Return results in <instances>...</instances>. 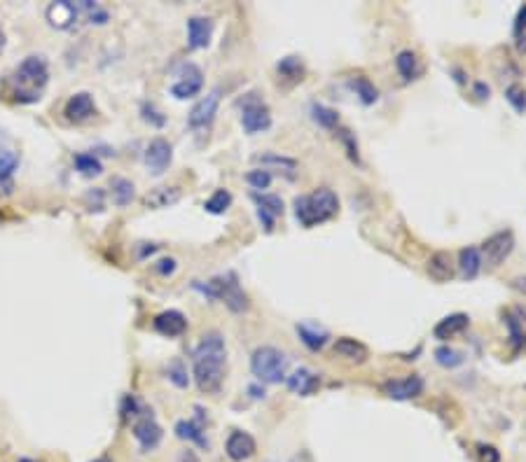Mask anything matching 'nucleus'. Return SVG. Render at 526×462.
<instances>
[{
  "mask_svg": "<svg viewBox=\"0 0 526 462\" xmlns=\"http://www.w3.org/2000/svg\"><path fill=\"white\" fill-rule=\"evenodd\" d=\"M426 271L433 280L437 283H447V280L454 278V262H451L449 252H435L430 254L428 264H426Z\"/></svg>",
  "mask_w": 526,
  "mask_h": 462,
  "instance_id": "nucleus-22",
  "label": "nucleus"
},
{
  "mask_svg": "<svg viewBox=\"0 0 526 462\" xmlns=\"http://www.w3.org/2000/svg\"><path fill=\"white\" fill-rule=\"evenodd\" d=\"M89 19H91V22H96V24H105V22H108V12L94 8V12L89 15Z\"/></svg>",
  "mask_w": 526,
  "mask_h": 462,
  "instance_id": "nucleus-46",
  "label": "nucleus"
},
{
  "mask_svg": "<svg viewBox=\"0 0 526 462\" xmlns=\"http://www.w3.org/2000/svg\"><path fill=\"white\" fill-rule=\"evenodd\" d=\"M339 138H342V143H344V147H346V152H349V157H351V162H361V157H358V143L354 140V136H351V131H339Z\"/></svg>",
  "mask_w": 526,
  "mask_h": 462,
  "instance_id": "nucleus-42",
  "label": "nucleus"
},
{
  "mask_svg": "<svg viewBox=\"0 0 526 462\" xmlns=\"http://www.w3.org/2000/svg\"><path fill=\"white\" fill-rule=\"evenodd\" d=\"M178 269V262L173 257H164V259H159V262L155 264V271L157 273H162V276H171L173 271Z\"/></svg>",
  "mask_w": 526,
  "mask_h": 462,
  "instance_id": "nucleus-43",
  "label": "nucleus"
},
{
  "mask_svg": "<svg viewBox=\"0 0 526 462\" xmlns=\"http://www.w3.org/2000/svg\"><path fill=\"white\" fill-rule=\"evenodd\" d=\"M468 316L465 313H454V316H447L442 318L440 323L435 325V330H433V334H435V339L440 341H447L451 337H456V334H461L465 327H468Z\"/></svg>",
  "mask_w": 526,
  "mask_h": 462,
  "instance_id": "nucleus-25",
  "label": "nucleus"
},
{
  "mask_svg": "<svg viewBox=\"0 0 526 462\" xmlns=\"http://www.w3.org/2000/svg\"><path fill=\"white\" fill-rule=\"evenodd\" d=\"M285 380H288L290 390L297 392L299 397H309V394H314L318 390V385H321V378H318L314 371L304 369V367H299V369L292 374V376L285 378Z\"/></svg>",
  "mask_w": 526,
  "mask_h": 462,
  "instance_id": "nucleus-21",
  "label": "nucleus"
},
{
  "mask_svg": "<svg viewBox=\"0 0 526 462\" xmlns=\"http://www.w3.org/2000/svg\"><path fill=\"white\" fill-rule=\"evenodd\" d=\"M134 437H136V441L141 444V448L145 453L148 451H155V448L159 446V441H162V437H164V432H162V427L157 425V420L152 418V416H143L141 420H136L134 423Z\"/></svg>",
  "mask_w": 526,
  "mask_h": 462,
  "instance_id": "nucleus-16",
  "label": "nucleus"
},
{
  "mask_svg": "<svg viewBox=\"0 0 526 462\" xmlns=\"http://www.w3.org/2000/svg\"><path fill=\"white\" fill-rule=\"evenodd\" d=\"M211 36H213V22L209 17H190L188 19L190 49H204V47H209Z\"/></svg>",
  "mask_w": 526,
  "mask_h": 462,
  "instance_id": "nucleus-18",
  "label": "nucleus"
},
{
  "mask_svg": "<svg viewBox=\"0 0 526 462\" xmlns=\"http://www.w3.org/2000/svg\"><path fill=\"white\" fill-rule=\"evenodd\" d=\"M295 217L302 226H316L332 220L339 213V199L337 194L328 187H318L314 194L295 199Z\"/></svg>",
  "mask_w": 526,
  "mask_h": 462,
  "instance_id": "nucleus-2",
  "label": "nucleus"
},
{
  "mask_svg": "<svg viewBox=\"0 0 526 462\" xmlns=\"http://www.w3.org/2000/svg\"><path fill=\"white\" fill-rule=\"evenodd\" d=\"M176 434H178V439L195 441L197 446L209 448V439L204 437V423H195V420H178Z\"/></svg>",
  "mask_w": 526,
  "mask_h": 462,
  "instance_id": "nucleus-27",
  "label": "nucleus"
},
{
  "mask_svg": "<svg viewBox=\"0 0 526 462\" xmlns=\"http://www.w3.org/2000/svg\"><path fill=\"white\" fill-rule=\"evenodd\" d=\"M94 462H110V460H105V458H101V460H94Z\"/></svg>",
  "mask_w": 526,
  "mask_h": 462,
  "instance_id": "nucleus-51",
  "label": "nucleus"
},
{
  "mask_svg": "<svg viewBox=\"0 0 526 462\" xmlns=\"http://www.w3.org/2000/svg\"><path fill=\"white\" fill-rule=\"evenodd\" d=\"M515 250V233L512 231H498L494 236H489L482 243V252L484 259H487L489 266H501L505 259L510 257V252Z\"/></svg>",
  "mask_w": 526,
  "mask_h": 462,
  "instance_id": "nucleus-9",
  "label": "nucleus"
},
{
  "mask_svg": "<svg viewBox=\"0 0 526 462\" xmlns=\"http://www.w3.org/2000/svg\"><path fill=\"white\" fill-rule=\"evenodd\" d=\"M435 360H437V364L444 367V369H456L458 364H463V355L458 351H454V348H449V346L437 348Z\"/></svg>",
  "mask_w": 526,
  "mask_h": 462,
  "instance_id": "nucleus-35",
  "label": "nucleus"
},
{
  "mask_svg": "<svg viewBox=\"0 0 526 462\" xmlns=\"http://www.w3.org/2000/svg\"><path fill=\"white\" fill-rule=\"evenodd\" d=\"M295 330H297V337L302 339V344L309 348V351H321V348L328 344V332L314 323H299Z\"/></svg>",
  "mask_w": 526,
  "mask_h": 462,
  "instance_id": "nucleus-26",
  "label": "nucleus"
},
{
  "mask_svg": "<svg viewBox=\"0 0 526 462\" xmlns=\"http://www.w3.org/2000/svg\"><path fill=\"white\" fill-rule=\"evenodd\" d=\"M384 392H386V397L398 399V401L414 399V397H419V394L423 392V378L416 376V374H412V376H405V378L386 380V383H384Z\"/></svg>",
  "mask_w": 526,
  "mask_h": 462,
  "instance_id": "nucleus-11",
  "label": "nucleus"
},
{
  "mask_svg": "<svg viewBox=\"0 0 526 462\" xmlns=\"http://www.w3.org/2000/svg\"><path fill=\"white\" fill-rule=\"evenodd\" d=\"M288 357L274 346H260L250 355V371L260 383H281L285 380Z\"/></svg>",
  "mask_w": 526,
  "mask_h": 462,
  "instance_id": "nucleus-5",
  "label": "nucleus"
},
{
  "mask_svg": "<svg viewBox=\"0 0 526 462\" xmlns=\"http://www.w3.org/2000/svg\"><path fill=\"white\" fill-rule=\"evenodd\" d=\"M50 79V66L45 56H26L22 66L17 68V89L15 100L17 103H36L40 100V91L45 89Z\"/></svg>",
  "mask_w": 526,
  "mask_h": 462,
  "instance_id": "nucleus-3",
  "label": "nucleus"
},
{
  "mask_svg": "<svg viewBox=\"0 0 526 462\" xmlns=\"http://www.w3.org/2000/svg\"><path fill=\"white\" fill-rule=\"evenodd\" d=\"M152 327H155L157 334H162L166 339H176L183 337L185 330H188V318L183 316L181 311H162L159 316H155L152 320Z\"/></svg>",
  "mask_w": 526,
  "mask_h": 462,
  "instance_id": "nucleus-14",
  "label": "nucleus"
},
{
  "mask_svg": "<svg viewBox=\"0 0 526 462\" xmlns=\"http://www.w3.org/2000/svg\"><path fill=\"white\" fill-rule=\"evenodd\" d=\"M141 112H143L145 122H150L152 126H164L166 124V117L162 115V112H157V108L152 103H143L141 105Z\"/></svg>",
  "mask_w": 526,
  "mask_h": 462,
  "instance_id": "nucleus-41",
  "label": "nucleus"
},
{
  "mask_svg": "<svg viewBox=\"0 0 526 462\" xmlns=\"http://www.w3.org/2000/svg\"><path fill=\"white\" fill-rule=\"evenodd\" d=\"M482 271V254H479L477 247H463L458 252V273H461L463 280H472L479 276Z\"/></svg>",
  "mask_w": 526,
  "mask_h": 462,
  "instance_id": "nucleus-24",
  "label": "nucleus"
},
{
  "mask_svg": "<svg viewBox=\"0 0 526 462\" xmlns=\"http://www.w3.org/2000/svg\"><path fill=\"white\" fill-rule=\"evenodd\" d=\"M192 371L197 387L206 394L220 392L227 374V346L220 332H206L192 355Z\"/></svg>",
  "mask_w": 526,
  "mask_h": 462,
  "instance_id": "nucleus-1",
  "label": "nucleus"
},
{
  "mask_svg": "<svg viewBox=\"0 0 526 462\" xmlns=\"http://www.w3.org/2000/svg\"><path fill=\"white\" fill-rule=\"evenodd\" d=\"M241 126L246 133H260L271 126V112L264 100L257 98V93H248L241 103Z\"/></svg>",
  "mask_w": 526,
  "mask_h": 462,
  "instance_id": "nucleus-6",
  "label": "nucleus"
},
{
  "mask_svg": "<svg viewBox=\"0 0 526 462\" xmlns=\"http://www.w3.org/2000/svg\"><path fill=\"white\" fill-rule=\"evenodd\" d=\"M110 190H112V201H115L117 206H129L131 199H134V183L126 178H112L110 183Z\"/></svg>",
  "mask_w": 526,
  "mask_h": 462,
  "instance_id": "nucleus-31",
  "label": "nucleus"
},
{
  "mask_svg": "<svg viewBox=\"0 0 526 462\" xmlns=\"http://www.w3.org/2000/svg\"><path fill=\"white\" fill-rule=\"evenodd\" d=\"M195 290H199L204 297H209V299L223 301V304L227 306L232 313H246L250 308L248 294L241 290L239 278L234 276V273H223V276H216V278L206 280V285L197 280Z\"/></svg>",
  "mask_w": 526,
  "mask_h": 462,
  "instance_id": "nucleus-4",
  "label": "nucleus"
},
{
  "mask_svg": "<svg viewBox=\"0 0 526 462\" xmlns=\"http://www.w3.org/2000/svg\"><path fill=\"white\" fill-rule=\"evenodd\" d=\"M202 86H204L202 68L195 63H183L181 75H178L176 82L171 84V93L178 100H188V98H195L197 93L202 91Z\"/></svg>",
  "mask_w": 526,
  "mask_h": 462,
  "instance_id": "nucleus-8",
  "label": "nucleus"
},
{
  "mask_svg": "<svg viewBox=\"0 0 526 462\" xmlns=\"http://www.w3.org/2000/svg\"><path fill=\"white\" fill-rule=\"evenodd\" d=\"M230 206H232V194L227 190H218L211 199H206L204 208L206 213H211V215H223Z\"/></svg>",
  "mask_w": 526,
  "mask_h": 462,
  "instance_id": "nucleus-34",
  "label": "nucleus"
},
{
  "mask_svg": "<svg viewBox=\"0 0 526 462\" xmlns=\"http://www.w3.org/2000/svg\"><path fill=\"white\" fill-rule=\"evenodd\" d=\"M220 98H223V89L220 86H216V89H211L206 96H202L195 103V108L190 110V117H188V124L190 129H209L213 124V119L218 115V108H220Z\"/></svg>",
  "mask_w": 526,
  "mask_h": 462,
  "instance_id": "nucleus-7",
  "label": "nucleus"
},
{
  "mask_svg": "<svg viewBox=\"0 0 526 462\" xmlns=\"http://www.w3.org/2000/svg\"><path fill=\"white\" fill-rule=\"evenodd\" d=\"M22 164V157L15 150H0V197L15 194V171Z\"/></svg>",
  "mask_w": 526,
  "mask_h": 462,
  "instance_id": "nucleus-17",
  "label": "nucleus"
},
{
  "mask_svg": "<svg viewBox=\"0 0 526 462\" xmlns=\"http://www.w3.org/2000/svg\"><path fill=\"white\" fill-rule=\"evenodd\" d=\"M166 378H169L176 387H181V390H185V387L190 385L188 367H185L181 357H173L169 362V367H166Z\"/></svg>",
  "mask_w": 526,
  "mask_h": 462,
  "instance_id": "nucleus-32",
  "label": "nucleus"
},
{
  "mask_svg": "<svg viewBox=\"0 0 526 462\" xmlns=\"http://www.w3.org/2000/svg\"><path fill=\"white\" fill-rule=\"evenodd\" d=\"M260 164L278 166V169H285L288 173H292V171L297 169V162H295V159H290V157H278V154H262V157H260Z\"/></svg>",
  "mask_w": 526,
  "mask_h": 462,
  "instance_id": "nucleus-39",
  "label": "nucleus"
},
{
  "mask_svg": "<svg viewBox=\"0 0 526 462\" xmlns=\"http://www.w3.org/2000/svg\"><path fill=\"white\" fill-rule=\"evenodd\" d=\"M63 115L75 124L87 122V119L94 117L96 115V103H94V98H91V93H87V91L73 93V96L66 100Z\"/></svg>",
  "mask_w": 526,
  "mask_h": 462,
  "instance_id": "nucleus-12",
  "label": "nucleus"
},
{
  "mask_svg": "<svg viewBox=\"0 0 526 462\" xmlns=\"http://www.w3.org/2000/svg\"><path fill=\"white\" fill-rule=\"evenodd\" d=\"M396 68L398 72L403 75V79H407V82H412V79L419 77V72H421V66H419V59L412 49H403L400 54L396 56Z\"/></svg>",
  "mask_w": 526,
  "mask_h": 462,
  "instance_id": "nucleus-28",
  "label": "nucleus"
},
{
  "mask_svg": "<svg viewBox=\"0 0 526 462\" xmlns=\"http://www.w3.org/2000/svg\"><path fill=\"white\" fill-rule=\"evenodd\" d=\"M73 164H75L80 176H84V178H94V176H101L103 173V164L98 162V157H94V154H87V152L75 154Z\"/></svg>",
  "mask_w": 526,
  "mask_h": 462,
  "instance_id": "nucleus-30",
  "label": "nucleus"
},
{
  "mask_svg": "<svg viewBox=\"0 0 526 462\" xmlns=\"http://www.w3.org/2000/svg\"><path fill=\"white\" fill-rule=\"evenodd\" d=\"M335 353L339 355V357L349 360V362H358V364H363L365 360L370 357L368 346L361 344V341H356V339H351V337L337 339L335 341Z\"/></svg>",
  "mask_w": 526,
  "mask_h": 462,
  "instance_id": "nucleus-23",
  "label": "nucleus"
},
{
  "mask_svg": "<svg viewBox=\"0 0 526 462\" xmlns=\"http://www.w3.org/2000/svg\"><path fill=\"white\" fill-rule=\"evenodd\" d=\"M246 180H248V185L255 187V190H267V187L271 185V173L262 171V169H255V171H250L248 176H246Z\"/></svg>",
  "mask_w": 526,
  "mask_h": 462,
  "instance_id": "nucleus-40",
  "label": "nucleus"
},
{
  "mask_svg": "<svg viewBox=\"0 0 526 462\" xmlns=\"http://www.w3.org/2000/svg\"><path fill=\"white\" fill-rule=\"evenodd\" d=\"M475 91H477L479 98H489V86H487V84L477 82V84H475Z\"/></svg>",
  "mask_w": 526,
  "mask_h": 462,
  "instance_id": "nucleus-47",
  "label": "nucleus"
},
{
  "mask_svg": "<svg viewBox=\"0 0 526 462\" xmlns=\"http://www.w3.org/2000/svg\"><path fill=\"white\" fill-rule=\"evenodd\" d=\"M522 29H526V5L522 10H519V15H517V24H515V33L517 36H522Z\"/></svg>",
  "mask_w": 526,
  "mask_h": 462,
  "instance_id": "nucleus-45",
  "label": "nucleus"
},
{
  "mask_svg": "<svg viewBox=\"0 0 526 462\" xmlns=\"http://www.w3.org/2000/svg\"><path fill=\"white\" fill-rule=\"evenodd\" d=\"M505 98H508V103L517 112H524L526 110V91H524L522 84H510L508 89H505Z\"/></svg>",
  "mask_w": 526,
  "mask_h": 462,
  "instance_id": "nucleus-38",
  "label": "nucleus"
},
{
  "mask_svg": "<svg viewBox=\"0 0 526 462\" xmlns=\"http://www.w3.org/2000/svg\"><path fill=\"white\" fill-rule=\"evenodd\" d=\"M178 201H181V190H178V187L162 185V187H155L152 192L145 194L143 206L145 208L159 210V208H169V206L178 203Z\"/></svg>",
  "mask_w": 526,
  "mask_h": 462,
  "instance_id": "nucleus-20",
  "label": "nucleus"
},
{
  "mask_svg": "<svg viewBox=\"0 0 526 462\" xmlns=\"http://www.w3.org/2000/svg\"><path fill=\"white\" fill-rule=\"evenodd\" d=\"M479 455H482L484 462H498V460H501V455H498V451L494 446H479Z\"/></svg>",
  "mask_w": 526,
  "mask_h": 462,
  "instance_id": "nucleus-44",
  "label": "nucleus"
},
{
  "mask_svg": "<svg viewBox=\"0 0 526 462\" xmlns=\"http://www.w3.org/2000/svg\"><path fill=\"white\" fill-rule=\"evenodd\" d=\"M351 86H354V91L358 93V96H361V100H363L365 105H372L379 98L377 86L372 84L368 77H356L354 82H351Z\"/></svg>",
  "mask_w": 526,
  "mask_h": 462,
  "instance_id": "nucleus-36",
  "label": "nucleus"
},
{
  "mask_svg": "<svg viewBox=\"0 0 526 462\" xmlns=\"http://www.w3.org/2000/svg\"><path fill=\"white\" fill-rule=\"evenodd\" d=\"M257 446H255V439L250 437L248 432H241V430H234L227 437V444H225V453H227V458L232 462H246L250 460L253 455H255Z\"/></svg>",
  "mask_w": 526,
  "mask_h": 462,
  "instance_id": "nucleus-13",
  "label": "nucleus"
},
{
  "mask_svg": "<svg viewBox=\"0 0 526 462\" xmlns=\"http://www.w3.org/2000/svg\"><path fill=\"white\" fill-rule=\"evenodd\" d=\"M178 462H199V460H197L195 451H183V455L178 458Z\"/></svg>",
  "mask_w": 526,
  "mask_h": 462,
  "instance_id": "nucleus-48",
  "label": "nucleus"
},
{
  "mask_svg": "<svg viewBox=\"0 0 526 462\" xmlns=\"http://www.w3.org/2000/svg\"><path fill=\"white\" fill-rule=\"evenodd\" d=\"M171 159H173V150L166 138H152L148 147H145V166H148L152 176L166 173V169L171 166Z\"/></svg>",
  "mask_w": 526,
  "mask_h": 462,
  "instance_id": "nucleus-10",
  "label": "nucleus"
},
{
  "mask_svg": "<svg viewBox=\"0 0 526 462\" xmlns=\"http://www.w3.org/2000/svg\"><path fill=\"white\" fill-rule=\"evenodd\" d=\"M311 119L323 126V129H335L339 124V115L337 110L328 108V105H321V103H311Z\"/></svg>",
  "mask_w": 526,
  "mask_h": 462,
  "instance_id": "nucleus-33",
  "label": "nucleus"
},
{
  "mask_svg": "<svg viewBox=\"0 0 526 462\" xmlns=\"http://www.w3.org/2000/svg\"><path fill=\"white\" fill-rule=\"evenodd\" d=\"M253 201L257 203V210L260 213H267V215H271L274 220L278 215H283V199L276 197V194H260V192H255V194H253Z\"/></svg>",
  "mask_w": 526,
  "mask_h": 462,
  "instance_id": "nucleus-29",
  "label": "nucleus"
},
{
  "mask_svg": "<svg viewBox=\"0 0 526 462\" xmlns=\"http://www.w3.org/2000/svg\"><path fill=\"white\" fill-rule=\"evenodd\" d=\"M19 462H36V460H31V458H22V460H19Z\"/></svg>",
  "mask_w": 526,
  "mask_h": 462,
  "instance_id": "nucleus-50",
  "label": "nucleus"
},
{
  "mask_svg": "<svg viewBox=\"0 0 526 462\" xmlns=\"http://www.w3.org/2000/svg\"><path fill=\"white\" fill-rule=\"evenodd\" d=\"M505 325H508L512 348L519 351V348L526 344V306H517V308H512V311H508Z\"/></svg>",
  "mask_w": 526,
  "mask_h": 462,
  "instance_id": "nucleus-19",
  "label": "nucleus"
},
{
  "mask_svg": "<svg viewBox=\"0 0 526 462\" xmlns=\"http://www.w3.org/2000/svg\"><path fill=\"white\" fill-rule=\"evenodd\" d=\"M45 19L50 22L52 29L66 31V29H70V26L75 24L77 5L68 3V0H54V3H50L47 10H45Z\"/></svg>",
  "mask_w": 526,
  "mask_h": 462,
  "instance_id": "nucleus-15",
  "label": "nucleus"
},
{
  "mask_svg": "<svg viewBox=\"0 0 526 462\" xmlns=\"http://www.w3.org/2000/svg\"><path fill=\"white\" fill-rule=\"evenodd\" d=\"M278 72H281L283 77L292 79V82H297V79H302V75H304V66L299 63V59L288 56V59H283V61L278 63Z\"/></svg>",
  "mask_w": 526,
  "mask_h": 462,
  "instance_id": "nucleus-37",
  "label": "nucleus"
},
{
  "mask_svg": "<svg viewBox=\"0 0 526 462\" xmlns=\"http://www.w3.org/2000/svg\"><path fill=\"white\" fill-rule=\"evenodd\" d=\"M3 49H5V33L0 31V54H3Z\"/></svg>",
  "mask_w": 526,
  "mask_h": 462,
  "instance_id": "nucleus-49",
  "label": "nucleus"
}]
</instances>
